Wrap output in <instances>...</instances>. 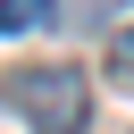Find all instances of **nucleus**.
<instances>
[{"label": "nucleus", "instance_id": "nucleus-1", "mask_svg": "<svg viewBox=\"0 0 134 134\" xmlns=\"http://www.w3.org/2000/svg\"><path fill=\"white\" fill-rule=\"evenodd\" d=\"M0 100H8L34 134H84V126H92V84H84V67H17V75H0Z\"/></svg>", "mask_w": 134, "mask_h": 134}, {"label": "nucleus", "instance_id": "nucleus-2", "mask_svg": "<svg viewBox=\"0 0 134 134\" xmlns=\"http://www.w3.org/2000/svg\"><path fill=\"white\" fill-rule=\"evenodd\" d=\"M50 8H59V0H0V34H34Z\"/></svg>", "mask_w": 134, "mask_h": 134}, {"label": "nucleus", "instance_id": "nucleus-3", "mask_svg": "<svg viewBox=\"0 0 134 134\" xmlns=\"http://www.w3.org/2000/svg\"><path fill=\"white\" fill-rule=\"evenodd\" d=\"M75 8H84V25H117V17L134 8V0H75Z\"/></svg>", "mask_w": 134, "mask_h": 134}, {"label": "nucleus", "instance_id": "nucleus-4", "mask_svg": "<svg viewBox=\"0 0 134 134\" xmlns=\"http://www.w3.org/2000/svg\"><path fill=\"white\" fill-rule=\"evenodd\" d=\"M109 67H117V84H126V92H134V25H126V34H117V50H109Z\"/></svg>", "mask_w": 134, "mask_h": 134}]
</instances>
